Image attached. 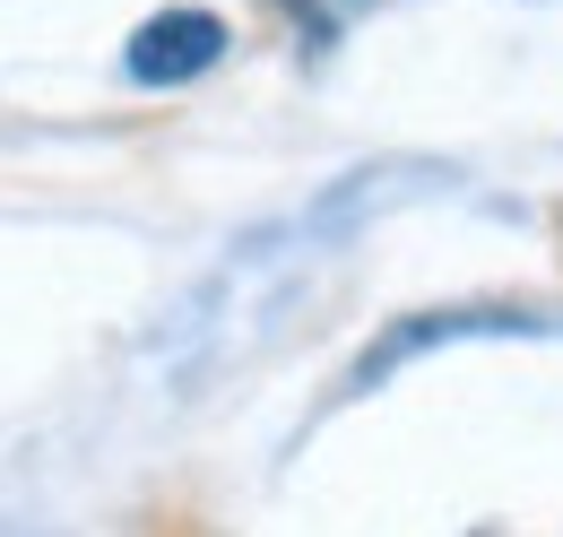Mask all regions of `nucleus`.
I'll list each match as a JSON object with an SVG mask.
<instances>
[{
	"instance_id": "1",
	"label": "nucleus",
	"mask_w": 563,
	"mask_h": 537,
	"mask_svg": "<svg viewBox=\"0 0 563 537\" xmlns=\"http://www.w3.org/2000/svg\"><path fill=\"white\" fill-rule=\"evenodd\" d=\"M225 18L217 9H156L147 26H131V44H122V69H131V87H191V78H209L225 62Z\"/></svg>"
},
{
	"instance_id": "2",
	"label": "nucleus",
	"mask_w": 563,
	"mask_h": 537,
	"mask_svg": "<svg viewBox=\"0 0 563 537\" xmlns=\"http://www.w3.org/2000/svg\"><path fill=\"white\" fill-rule=\"evenodd\" d=\"M511 330H538V313H511V304H468V313H417V321H390L373 338V355L355 364V382H382L390 364H408L442 338H511Z\"/></svg>"
},
{
	"instance_id": "3",
	"label": "nucleus",
	"mask_w": 563,
	"mask_h": 537,
	"mask_svg": "<svg viewBox=\"0 0 563 537\" xmlns=\"http://www.w3.org/2000/svg\"><path fill=\"white\" fill-rule=\"evenodd\" d=\"M286 18H295V35H303V53H330L339 35H347L355 18L373 9V0H278Z\"/></svg>"
}]
</instances>
